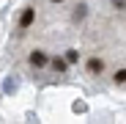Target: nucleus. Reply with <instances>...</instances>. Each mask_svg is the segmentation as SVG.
<instances>
[{
    "label": "nucleus",
    "mask_w": 126,
    "mask_h": 124,
    "mask_svg": "<svg viewBox=\"0 0 126 124\" xmlns=\"http://www.w3.org/2000/svg\"><path fill=\"white\" fill-rule=\"evenodd\" d=\"M11 52L33 80L126 88V0H28Z\"/></svg>",
    "instance_id": "1"
}]
</instances>
